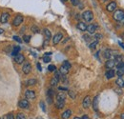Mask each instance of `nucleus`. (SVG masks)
<instances>
[{
    "label": "nucleus",
    "instance_id": "40",
    "mask_svg": "<svg viewBox=\"0 0 124 119\" xmlns=\"http://www.w3.org/2000/svg\"><path fill=\"white\" fill-rule=\"evenodd\" d=\"M54 77L55 78H57L58 80H60V73H59V71H55V72H54Z\"/></svg>",
    "mask_w": 124,
    "mask_h": 119
},
{
    "label": "nucleus",
    "instance_id": "55",
    "mask_svg": "<svg viewBox=\"0 0 124 119\" xmlns=\"http://www.w3.org/2000/svg\"><path fill=\"white\" fill-rule=\"evenodd\" d=\"M36 119H43L42 117H40V116H38V117H36Z\"/></svg>",
    "mask_w": 124,
    "mask_h": 119
},
{
    "label": "nucleus",
    "instance_id": "30",
    "mask_svg": "<svg viewBox=\"0 0 124 119\" xmlns=\"http://www.w3.org/2000/svg\"><path fill=\"white\" fill-rule=\"evenodd\" d=\"M31 30L33 32V33H38L39 32V28L37 27V26H35V25H33V26H31Z\"/></svg>",
    "mask_w": 124,
    "mask_h": 119
},
{
    "label": "nucleus",
    "instance_id": "29",
    "mask_svg": "<svg viewBox=\"0 0 124 119\" xmlns=\"http://www.w3.org/2000/svg\"><path fill=\"white\" fill-rule=\"evenodd\" d=\"M97 44H98V41H93V42H92V43H90V45H89V48L91 49V50H93V49H95L96 48V46H97Z\"/></svg>",
    "mask_w": 124,
    "mask_h": 119
},
{
    "label": "nucleus",
    "instance_id": "41",
    "mask_svg": "<svg viewBox=\"0 0 124 119\" xmlns=\"http://www.w3.org/2000/svg\"><path fill=\"white\" fill-rule=\"evenodd\" d=\"M83 38H84V40H85L86 42H89V41L91 40V36H90V35H88V34L83 35Z\"/></svg>",
    "mask_w": 124,
    "mask_h": 119
},
{
    "label": "nucleus",
    "instance_id": "52",
    "mask_svg": "<svg viewBox=\"0 0 124 119\" xmlns=\"http://www.w3.org/2000/svg\"><path fill=\"white\" fill-rule=\"evenodd\" d=\"M120 117H121V119H124V112H123V113H121V115H120Z\"/></svg>",
    "mask_w": 124,
    "mask_h": 119
},
{
    "label": "nucleus",
    "instance_id": "34",
    "mask_svg": "<svg viewBox=\"0 0 124 119\" xmlns=\"http://www.w3.org/2000/svg\"><path fill=\"white\" fill-rule=\"evenodd\" d=\"M68 94H69V96L72 98V99H75L76 98V92L75 91H73V90H68Z\"/></svg>",
    "mask_w": 124,
    "mask_h": 119
},
{
    "label": "nucleus",
    "instance_id": "35",
    "mask_svg": "<svg viewBox=\"0 0 124 119\" xmlns=\"http://www.w3.org/2000/svg\"><path fill=\"white\" fill-rule=\"evenodd\" d=\"M16 119H27V118H26V115H25L24 113L19 112V113H17V115H16Z\"/></svg>",
    "mask_w": 124,
    "mask_h": 119
},
{
    "label": "nucleus",
    "instance_id": "4",
    "mask_svg": "<svg viewBox=\"0 0 124 119\" xmlns=\"http://www.w3.org/2000/svg\"><path fill=\"white\" fill-rule=\"evenodd\" d=\"M116 8H117L116 2L112 1V2H110L108 5L106 6V11L109 12V13H113V12H115V11L116 10Z\"/></svg>",
    "mask_w": 124,
    "mask_h": 119
},
{
    "label": "nucleus",
    "instance_id": "19",
    "mask_svg": "<svg viewBox=\"0 0 124 119\" xmlns=\"http://www.w3.org/2000/svg\"><path fill=\"white\" fill-rule=\"evenodd\" d=\"M116 84L119 87V88H124V79L122 76L118 77L116 80Z\"/></svg>",
    "mask_w": 124,
    "mask_h": 119
},
{
    "label": "nucleus",
    "instance_id": "12",
    "mask_svg": "<svg viewBox=\"0 0 124 119\" xmlns=\"http://www.w3.org/2000/svg\"><path fill=\"white\" fill-rule=\"evenodd\" d=\"M116 66V61L114 59H108L105 63V67L108 69V70H111V69H114V67Z\"/></svg>",
    "mask_w": 124,
    "mask_h": 119
},
{
    "label": "nucleus",
    "instance_id": "56",
    "mask_svg": "<svg viewBox=\"0 0 124 119\" xmlns=\"http://www.w3.org/2000/svg\"><path fill=\"white\" fill-rule=\"evenodd\" d=\"M74 119H81V118H79V117H75Z\"/></svg>",
    "mask_w": 124,
    "mask_h": 119
},
{
    "label": "nucleus",
    "instance_id": "18",
    "mask_svg": "<svg viewBox=\"0 0 124 119\" xmlns=\"http://www.w3.org/2000/svg\"><path fill=\"white\" fill-rule=\"evenodd\" d=\"M77 27H78V30H81V31H85V30H87V25H86L84 22H78V25H77Z\"/></svg>",
    "mask_w": 124,
    "mask_h": 119
},
{
    "label": "nucleus",
    "instance_id": "25",
    "mask_svg": "<svg viewBox=\"0 0 124 119\" xmlns=\"http://www.w3.org/2000/svg\"><path fill=\"white\" fill-rule=\"evenodd\" d=\"M19 51H20V47H19V46H15V47H14V50H13V52H12V54H13L14 56H16V55H17V54L19 53Z\"/></svg>",
    "mask_w": 124,
    "mask_h": 119
},
{
    "label": "nucleus",
    "instance_id": "22",
    "mask_svg": "<svg viewBox=\"0 0 124 119\" xmlns=\"http://www.w3.org/2000/svg\"><path fill=\"white\" fill-rule=\"evenodd\" d=\"M59 73H60L62 75H67L68 73H69V69H67L66 67H64V66L62 65L61 67L59 68Z\"/></svg>",
    "mask_w": 124,
    "mask_h": 119
},
{
    "label": "nucleus",
    "instance_id": "53",
    "mask_svg": "<svg viewBox=\"0 0 124 119\" xmlns=\"http://www.w3.org/2000/svg\"><path fill=\"white\" fill-rule=\"evenodd\" d=\"M4 32V30L3 29H0V33H3Z\"/></svg>",
    "mask_w": 124,
    "mask_h": 119
},
{
    "label": "nucleus",
    "instance_id": "42",
    "mask_svg": "<svg viewBox=\"0 0 124 119\" xmlns=\"http://www.w3.org/2000/svg\"><path fill=\"white\" fill-rule=\"evenodd\" d=\"M39 105H40V107H41L42 111L45 112H46V107H45V104H44V102H43V101H41V102L39 103Z\"/></svg>",
    "mask_w": 124,
    "mask_h": 119
},
{
    "label": "nucleus",
    "instance_id": "45",
    "mask_svg": "<svg viewBox=\"0 0 124 119\" xmlns=\"http://www.w3.org/2000/svg\"><path fill=\"white\" fill-rule=\"evenodd\" d=\"M7 119H15V116H14L13 113H9V114L7 115Z\"/></svg>",
    "mask_w": 124,
    "mask_h": 119
},
{
    "label": "nucleus",
    "instance_id": "16",
    "mask_svg": "<svg viewBox=\"0 0 124 119\" xmlns=\"http://www.w3.org/2000/svg\"><path fill=\"white\" fill-rule=\"evenodd\" d=\"M103 56H104L106 59H111V57L113 56V51L110 50V49L105 50L104 52H103Z\"/></svg>",
    "mask_w": 124,
    "mask_h": 119
},
{
    "label": "nucleus",
    "instance_id": "59",
    "mask_svg": "<svg viewBox=\"0 0 124 119\" xmlns=\"http://www.w3.org/2000/svg\"><path fill=\"white\" fill-rule=\"evenodd\" d=\"M2 119H4V118H2Z\"/></svg>",
    "mask_w": 124,
    "mask_h": 119
},
{
    "label": "nucleus",
    "instance_id": "37",
    "mask_svg": "<svg viewBox=\"0 0 124 119\" xmlns=\"http://www.w3.org/2000/svg\"><path fill=\"white\" fill-rule=\"evenodd\" d=\"M116 66V69H122V70H124V62L123 61H122V62L117 63Z\"/></svg>",
    "mask_w": 124,
    "mask_h": 119
},
{
    "label": "nucleus",
    "instance_id": "46",
    "mask_svg": "<svg viewBox=\"0 0 124 119\" xmlns=\"http://www.w3.org/2000/svg\"><path fill=\"white\" fill-rule=\"evenodd\" d=\"M78 7H79V8H78L79 10H82V9H83V4H81V3H79V4H78Z\"/></svg>",
    "mask_w": 124,
    "mask_h": 119
},
{
    "label": "nucleus",
    "instance_id": "8",
    "mask_svg": "<svg viewBox=\"0 0 124 119\" xmlns=\"http://www.w3.org/2000/svg\"><path fill=\"white\" fill-rule=\"evenodd\" d=\"M18 106L21 109H29L30 108V103L27 99H22L18 102Z\"/></svg>",
    "mask_w": 124,
    "mask_h": 119
},
{
    "label": "nucleus",
    "instance_id": "3",
    "mask_svg": "<svg viewBox=\"0 0 124 119\" xmlns=\"http://www.w3.org/2000/svg\"><path fill=\"white\" fill-rule=\"evenodd\" d=\"M23 20H24V18H23V16L21 15H17L15 17V19L13 20V25L15 26V27H18V26H20L22 23H23Z\"/></svg>",
    "mask_w": 124,
    "mask_h": 119
},
{
    "label": "nucleus",
    "instance_id": "51",
    "mask_svg": "<svg viewBox=\"0 0 124 119\" xmlns=\"http://www.w3.org/2000/svg\"><path fill=\"white\" fill-rule=\"evenodd\" d=\"M45 55H46V56H50V55H52V52H46Z\"/></svg>",
    "mask_w": 124,
    "mask_h": 119
},
{
    "label": "nucleus",
    "instance_id": "47",
    "mask_svg": "<svg viewBox=\"0 0 124 119\" xmlns=\"http://www.w3.org/2000/svg\"><path fill=\"white\" fill-rule=\"evenodd\" d=\"M58 89H60V90H68V89H67V88H63V87H59Z\"/></svg>",
    "mask_w": 124,
    "mask_h": 119
},
{
    "label": "nucleus",
    "instance_id": "7",
    "mask_svg": "<svg viewBox=\"0 0 124 119\" xmlns=\"http://www.w3.org/2000/svg\"><path fill=\"white\" fill-rule=\"evenodd\" d=\"M25 97L29 100H33L35 98V92L31 89H28L25 91Z\"/></svg>",
    "mask_w": 124,
    "mask_h": 119
},
{
    "label": "nucleus",
    "instance_id": "5",
    "mask_svg": "<svg viewBox=\"0 0 124 119\" xmlns=\"http://www.w3.org/2000/svg\"><path fill=\"white\" fill-rule=\"evenodd\" d=\"M54 95V89H50L47 90V101H48L49 104H52V103H53Z\"/></svg>",
    "mask_w": 124,
    "mask_h": 119
},
{
    "label": "nucleus",
    "instance_id": "58",
    "mask_svg": "<svg viewBox=\"0 0 124 119\" xmlns=\"http://www.w3.org/2000/svg\"><path fill=\"white\" fill-rule=\"evenodd\" d=\"M101 1H103V2H105V1H107V0H101Z\"/></svg>",
    "mask_w": 124,
    "mask_h": 119
},
{
    "label": "nucleus",
    "instance_id": "38",
    "mask_svg": "<svg viewBox=\"0 0 124 119\" xmlns=\"http://www.w3.org/2000/svg\"><path fill=\"white\" fill-rule=\"evenodd\" d=\"M102 37H103V35H102V34H100V33H96V34H94V38H95V40H96V41L100 40Z\"/></svg>",
    "mask_w": 124,
    "mask_h": 119
},
{
    "label": "nucleus",
    "instance_id": "36",
    "mask_svg": "<svg viewBox=\"0 0 124 119\" xmlns=\"http://www.w3.org/2000/svg\"><path fill=\"white\" fill-rule=\"evenodd\" d=\"M48 71H49V72H55V71H56V67H55L54 65H50V66L48 67Z\"/></svg>",
    "mask_w": 124,
    "mask_h": 119
},
{
    "label": "nucleus",
    "instance_id": "1",
    "mask_svg": "<svg viewBox=\"0 0 124 119\" xmlns=\"http://www.w3.org/2000/svg\"><path fill=\"white\" fill-rule=\"evenodd\" d=\"M113 18L117 22H123L124 21V11L122 10H116L115 11Z\"/></svg>",
    "mask_w": 124,
    "mask_h": 119
},
{
    "label": "nucleus",
    "instance_id": "33",
    "mask_svg": "<svg viewBox=\"0 0 124 119\" xmlns=\"http://www.w3.org/2000/svg\"><path fill=\"white\" fill-rule=\"evenodd\" d=\"M23 41L25 43H29L31 41V35H24L23 36Z\"/></svg>",
    "mask_w": 124,
    "mask_h": 119
},
{
    "label": "nucleus",
    "instance_id": "11",
    "mask_svg": "<svg viewBox=\"0 0 124 119\" xmlns=\"http://www.w3.org/2000/svg\"><path fill=\"white\" fill-rule=\"evenodd\" d=\"M15 61H16V64L20 65V64H22V63L25 61V57H24V55H23V54L18 53L17 55H16V56H15Z\"/></svg>",
    "mask_w": 124,
    "mask_h": 119
},
{
    "label": "nucleus",
    "instance_id": "60",
    "mask_svg": "<svg viewBox=\"0 0 124 119\" xmlns=\"http://www.w3.org/2000/svg\"><path fill=\"white\" fill-rule=\"evenodd\" d=\"M0 119H2V118H0Z\"/></svg>",
    "mask_w": 124,
    "mask_h": 119
},
{
    "label": "nucleus",
    "instance_id": "31",
    "mask_svg": "<svg viewBox=\"0 0 124 119\" xmlns=\"http://www.w3.org/2000/svg\"><path fill=\"white\" fill-rule=\"evenodd\" d=\"M62 65H63L64 67H66L67 69H69V70L72 68V65H71V64H70V62H69V61H67V60H65V61L62 63Z\"/></svg>",
    "mask_w": 124,
    "mask_h": 119
},
{
    "label": "nucleus",
    "instance_id": "17",
    "mask_svg": "<svg viewBox=\"0 0 124 119\" xmlns=\"http://www.w3.org/2000/svg\"><path fill=\"white\" fill-rule=\"evenodd\" d=\"M116 74V72L114 71V69H111V70H108L106 73H105V76H106V78L107 79H111V78H113L114 76Z\"/></svg>",
    "mask_w": 124,
    "mask_h": 119
},
{
    "label": "nucleus",
    "instance_id": "20",
    "mask_svg": "<svg viewBox=\"0 0 124 119\" xmlns=\"http://www.w3.org/2000/svg\"><path fill=\"white\" fill-rule=\"evenodd\" d=\"M71 115H72V111L71 110H67V111H65L61 114V117L62 119H68L70 118Z\"/></svg>",
    "mask_w": 124,
    "mask_h": 119
},
{
    "label": "nucleus",
    "instance_id": "27",
    "mask_svg": "<svg viewBox=\"0 0 124 119\" xmlns=\"http://www.w3.org/2000/svg\"><path fill=\"white\" fill-rule=\"evenodd\" d=\"M64 106H65V102H58V101H56V103H55V107L57 108V109H63L64 108Z\"/></svg>",
    "mask_w": 124,
    "mask_h": 119
},
{
    "label": "nucleus",
    "instance_id": "21",
    "mask_svg": "<svg viewBox=\"0 0 124 119\" xmlns=\"http://www.w3.org/2000/svg\"><path fill=\"white\" fill-rule=\"evenodd\" d=\"M93 111H97L98 109V96H95L93 100Z\"/></svg>",
    "mask_w": 124,
    "mask_h": 119
},
{
    "label": "nucleus",
    "instance_id": "57",
    "mask_svg": "<svg viewBox=\"0 0 124 119\" xmlns=\"http://www.w3.org/2000/svg\"><path fill=\"white\" fill-rule=\"evenodd\" d=\"M62 1H63V2H66V1H68V0H62Z\"/></svg>",
    "mask_w": 124,
    "mask_h": 119
},
{
    "label": "nucleus",
    "instance_id": "43",
    "mask_svg": "<svg viewBox=\"0 0 124 119\" xmlns=\"http://www.w3.org/2000/svg\"><path fill=\"white\" fill-rule=\"evenodd\" d=\"M43 61H44L45 63H49V62L51 61V57H50V56H46V55H44V57H43Z\"/></svg>",
    "mask_w": 124,
    "mask_h": 119
},
{
    "label": "nucleus",
    "instance_id": "10",
    "mask_svg": "<svg viewBox=\"0 0 124 119\" xmlns=\"http://www.w3.org/2000/svg\"><path fill=\"white\" fill-rule=\"evenodd\" d=\"M91 97L89 96V95H87L84 99H83V102H82V106H83V108L84 109H88L89 107H90V105H91Z\"/></svg>",
    "mask_w": 124,
    "mask_h": 119
},
{
    "label": "nucleus",
    "instance_id": "2",
    "mask_svg": "<svg viewBox=\"0 0 124 119\" xmlns=\"http://www.w3.org/2000/svg\"><path fill=\"white\" fill-rule=\"evenodd\" d=\"M82 18L86 21V22H91L93 19V14L92 11L88 10V11H85L83 14H82Z\"/></svg>",
    "mask_w": 124,
    "mask_h": 119
},
{
    "label": "nucleus",
    "instance_id": "15",
    "mask_svg": "<svg viewBox=\"0 0 124 119\" xmlns=\"http://www.w3.org/2000/svg\"><path fill=\"white\" fill-rule=\"evenodd\" d=\"M65 99H66V95L64 92H58L56 94V101L58 102H65Z\"/></svg>",
    "mask_w": 124,
    "mask_h": 119
},
{
    "label": "nucleus",
    "instance_id": "24",
    "mask_svg": "<svg viewBox=\"0 0 124 119\" xmlns=\"http://www.w3.org/2000/svg\"><path fill=\"white\" fill-rule=\"evenodd\" d=\"M36 83H37L36 79H34V78H31V79H29V80H27V82H26V85H27V86H34Z\"/></svg>",
    "mask_w": 124,
    "mask_h": 119
},
{
    "label": "nucleus",
    "instance_id": "32",
    "mask_svg": "<svg viewBox=\"0 0 124 119\" xmlns=\"http://www.w3.org/2000/svg\"><path fill=\"white\" fill-rule=\"evenodd\" d=\"M116 75L118 76V77H120V76H123L124 75V70L122 69H117V71H116Z\"/></svg>",
    "mask_w": 124,
    "mask_h": 119
},
{
    "label": "nucleus",
    "instance_id": "44",
    "mask_svg": "<svg viewBox=\"0 0 124 119\" xmlns=\"http://www.w3.org/2000/svg\"><path fill=\"white\" fill-rule=\"evenodd\" d=\"M14 39H15L16 41H17L18 43H21V42H22V39H21L19 36H16V35H15V36H14Z\"/></svg>",
    "mask_w": 124,
    "mask_h": 119
},
{
    "label": "nucleus",
    "instance_id": "6",
    "mask_svg": "<svg viewBox=\"0 0 124 119\" xmlns=\"http://www.w3.org/2000/svg\"><path fill=\"white\" fill-rule=\"evenodd\" d=\"M62 38H63V34H62L61 32H57V33L54 36V38H53V43H54V45L58 44L62 40Z\"/></svg>",
    "mask_w": 124,
    "mask_h": 119
},
{
    "label": "nucleus",
    "instance_id": "39",
    "mask_svg": "<svg viewBox=\"0 0 124 119\" xmlns=\"http://www.w3.org/2000/svg\"><path fill=\"white\" fill-rule=\"evenodd\" d=\"M73 6H78V4L80 3V0H70Z\"/></svg>",
    "mask_w": 124,
    "mask_h": 119
},
{
    "label": "nucleus",
    "instance_id": "48",
    "mask_svg": "<svg viewBox=\"0 0 124 119\" xmlns=\"http://www.w3.org/2000/svg\"><path fill=\"white\" fill-rule=\"evenodd\" d=\"M37 68H38V71H41V70H42V69H41V66H40L39 63H37Z\"/></svg>",
    "mask_w": 124,
    "mask_h": 119
},
{
    "label": "nucleus",
    "instance_id": "50",
    "mask_svg": "<svg viewBox=\"0 0 124 119\" xmlns=\"http://www.w3.org/2000/svg\"><path fill=\"white\" fill-rule=\"evenodd\" d=\"M68 40H69V37H67V38H66V39H65V40H63V42H62V43H63V44H64V43H66V42H67V41H68Z\"/></svg>",
    "mask_w": 124,
    "mask_h": 119
},
{
    "label": "nucleus",
    "instance_id": "23",
    "mask_svg": "<svg viewBox=\"0 0 124 119\" xmlns=\"http://www.w3.org/2000/svg\"><path fill=\"white\" fill-rule=\"evenodd\" d=\"M43 32H44V34H45V36H46V39L50 40V39L52 38V32H51V30H49V29L45 28V29L43 30Z\"/></svg>",
    "mask_w": 124,
    "mask_h": 119
},
{
    "label": "nucleus",
    "instance_id": "13",
    "mask_svg": "<svg viewBox=\"0 0 124 119\" xmlns=\"http://www.w3.org/2000/svg\"><path fill=\"white\" fill-rule=\"evenodd\" d=\"M9 18H10V15L8 13H3L1 15V17H0V22L2 24H5L9 21Z\"/></svg>",
    "mask_w": 124,
    "mask_h": 119
},
{
    "label": "nucleus",
    "instance_id": "49",
    "mask_svg": "<svg viewBox=\"0 0 124 119\" xmlns=\"http://www.w3.org/2000/svg\"><path fill=\"white\" fill-rule=\"evenodd\" d=\"M81 119H90V118H89V117H88L87 115H83V116H82V118H81Z\"/></svg>",
    "mask_w": 124,
    "mask_h": 119
},
{
    "label": "nucleus",
    "instance_id": "28",
    "mask_svg": "<svg viewBox=\"0 0 124 119\" xmlns=\"http://www.w3.org/2000/svg\"><path fill=\"white\" fill-rule=\"evenodd\" d=\"M122 59H123V57H122L121 55H119V54L116 55V56H115V58H114V60L116 61V63H119V62H122Z\"/></svg>",
    "mask_w": 124,
    "mask_h": 119
},
{
    "label": "nucleus",
    "instance_id": "14",
    "mask_svg": "<svg viewBox=\"0 0 124 119\" xmlns=\"http://www.w3.org/2000/svg\"><path fill=\"white\" fill-rule=\"evenodd\" d=\"M96 29H97V26L94 24H90L87 26V31L89 32V34H93L95 32Z\"/></svg>",
    "mask_w": 124,
    "mask_h": 119
},
{
    "label": "nucleus",
    "instance_id": "54",
    "mask_svg": "<svg viewBox=\"0 0 124 119\" xmlns=\"http://www.w3.org/2000/svg\"><path fill=\"white\" fill-rule=\"evenodd\" d=\"M119 44H120V46H121V47L124 49V44H122V43H119Z\"/></svg>",
    "mask_w": 124,
    "mask_h": 119
},
{
    "label": "nucleus",
    "instance_id": "9",
    "mask_svg": "<svg viewBox=\"0 0 124 119\" xmlns=\"http://www.w3.org/2000/svg\"><path fill=\"white\" fill-rule=\"evenodd\" d=\"M31 65L29 63V62H27V63H25L24 65H23V68H22V72L25 74H29L30 73H31Z\"/></svg>",
    "mask_w": 124,
    "mask_h": 119
},
{
    "label": "nucleus",
    "instance_id": "26",
    "mask_svg": "<svg viewBox=\"0 0 124 119\" xmlns=\"http://www.w3.org/2000/svg\"><path fill=\"white\" fill-rule=\"evenodd\" d=\"M58 82H59V80H58L57 78L54 77V78H52V80H51V86H53V87H56L57 84H58Z\"/></svg>",
    "mask_w": 124,
    "mask_h": 119
}]
</instances>
